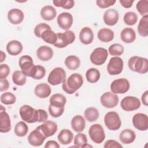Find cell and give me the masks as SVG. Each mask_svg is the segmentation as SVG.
Wrapping results in <instances>:
<instances>
[{"label": "cell", "instance_id": "6da1fadb", "mask_svg": "<svg viewBox=\"0 0 148 148\" xmlns=\"http://www.w3.org/2000/svg\"><path fill=\"white\" fill-rule=\"evenodd\" d=\"M19 113L21 119L28 123L45 122L48 119L46 110L41 109L37 110L28 105L21 106L19 109Z\"/></svg>", "mask_w": 148, "mask_h": 148}, {"label": "cell", "instance_id": "7a4b0ae2", "mask_svg": "<svg viewBox=\"0 0 148 148\" xmlns=\"http://www.w3.org/2000/svg\"><path fill=\"white\" fill-rule=\"evenodd\" d=\"M83 84V79L82 76L78 73H75L65 79L62 83V88L66 93L72 94L79 89Z\"/></svg>", "mask_w": 148, "mask_h": 148}, {"label": "cell", "instance_id": "3957f363", "mask_svg": "<svg viewBox=\"0 0 148 148\" xmlns=\"http://www.w3.org/2000/svg\"><path fill=\"white\" fill-rule=\"evenodd\" d=\"M130 69L140 74L146 73L148 71L147 59L138 56L131 57L128 61Z\"/></svg>", "mask_w": 148, "mask_h": 148}, {"label": "cell", "instance_id": "277c9868", "mask_svg": "<svg viewBox=\"0 0 148 148\" xmlns=\"http://www.w3.org/2000/svg\"><path fill=\"white\" fill-rule=\"evenodd\" d=\"M18 65L23 73L28 77H32L35 73L36 65L33 63V60L29 56H21L18 61Z\"/></svg>", "mask_w": 148, "mask_h": 148}, {"label": "cell", "instance_id": "5b68a950", "mask_svg": "<svg viewBox=\"0 0 148 148\" xmlns=\"http://www.w3.org/2000/svg\"><path fill=\"white\" fill-rule=\"evenodd\" d=\"M104 123L106 127L112 131L119 130L121 125V121L119 114L113 111L109 112L105 115Z\"/></svg>", "mask_w": 148, "mask_h": 148}, {"label": "cell", "instance_id": "8992f818", "mask_svg": "<svg viewBox=\"0 0 148 148\" xmlns=\"http://www.w3.org/2000/svg\"><path fill=\"white\" fill-rule=\"evenodd\" d=\"M57 40L54 46L58 48H64L72 43L75 40V34L72 31L68 30L63 33H57Z\"/></svg>", "mask_w": 148, "mask_h": 148}, {"label": "cell", "instance_id": "52a82bcc", "mask_svg": "<svg viewBox=\"0 0 148 148\" xmlns=\"http://www.w3.org/2000/svg\"><path fill=\"white\" fill-rule=\"evenodd\" d=\"M66 79V72L65 70L60 67L54 68L49 73L47 82L53 86H57L62 83Z\"/></svg>", "mask_w": 148, "mask_h": 148}, {"label": "cell", "instance_id": "ba28073f", "mask_svg": "<svg viewBox=\"0 0 148 148\" xmlns=\"http://www.w3.org/2000/svg\"><path fill=\"white\" fill-rule=\"evenodd\" d=\"M88 134L91 139L95 143H101L105 139V134L102 126L99 124L92 125L88 130Z\"/></svg>", "mask_w": 148, "mask_h": 148}, {"label": "cell", "instance_id": "9c48e42d", "mask_svg": "<svg viewBox=\"0 0 148 148\" xmlns=\"http://www.w3.org/2000/svg\"><path fill=\"white\" fill-rule=\"evenodd\" d=\"M108 56V52L106 49L103 47L95 48L91 53L90 60L95 65L103 64Z\"/></svg>", "mask_w": 148, "mask_h": 148}, {"label": "cell", "instance_id": "30bf717a", "mask_svg": "<svg viewBox=\"0 0 148 148\" xmlns=\"http://www.w3.org/2000/svg\"><path fill=\"white\" fill-rule=\"evenodd\" d=\"M130 87V82L125 78L116 79L113 80L110 84L111 91L116 94H124L129 90Z\"/></svg>", "mask_w": 148, "mask_h": 148}, {"label": "cell", "instance_id": "8fae6325", "mask_svg": "<svg viewBox=\"0 0 148 148\" xmlns=\"http://www.w3.org/2000/svg\"><path fill=\"white\" fill-rule=\"evenodd\" d=\"M124 63L121 58L113 57L111 58L107 65V71L110 75H117L121 73Z\"/></svg>", "mask_w": 148, "mask_h": 148}, {"label": "cell", "instance_id": "7c38bea8", "mask_svg": "<svg viewBox=\"0 0 148 148\" xmlns=\"http://www.w3.org/2000/svg\"><path fill=\"white\" fill-rule=\"evenodd\" d=\"M140 101L136 97L127 96L124 97L120 102L121 108L127 112L137 110L140 106Z\"/></svg>", "mask_w": 148, "mask_h": 148}, {"label": "cell", "instance_id": "4fadbf2b", "mask_svg": "<svg viewBox=\"0 0 148 148\" xmlns=\"http://www.w3.org/2000/svg\"><path fill=\"white\" fill-rule=\"evenodd\" d=\"M100 101L102 105L105 108H113L118 105L119 98L117 94L108 91L101 95Z\"/></svg>", "mask_w": 148, "mask_h": 148}, {"label": "cell", "instance_id": "5bb4252c", "mask_svg": "<svg viewBox=\"0 0 148 148\" xmlns=\"http://www.w3.org/2000/svg\"><path fill=\"white\" fill-rule=\"evenodd\" d=\"M134 127L139 131H146L148 129V117L146 114L138 113L132 117Z\"/></svg>", "mask_w": 148, "mask_h": 148}, {"label": "cell", "instance_id": "9a60e30c", "mask_svg": "<svg viewBox=\"0 0 148 148\" xmlns=\"http://www.w3.org/2000/svg\"><path fill=\"white\" fill-rule=\"evenodd\" d=\"M46 138L41 132V131L36 127L32 131L28 136V143L33 146H41Z\"/></svg>", "mask_w": 148, "mask_h": 148}, {"label": "cell", "instance_id": "2e32d148", "mask_svg": "<svg viewBox=\"0 0 148 148\" xmlns=\"http://www.w3.org/2000/svg\"><path fill=\"white\" fill-rule=\"evenodd\" d=\"M57 24L62 29L68 31L73 24V16L68 12H63L57 17Z\"/></svg>", "mask_w": 148, "mask_h": 148}, {"label": "cell", "instance_id": "e0dca14e", "mask_svg": "<svg viewBox=\"0 0 148 148\" xmlns=\"http://www.w3.org/2000/svg\"><path fill=\"white\" fill-rule=\"evenodd\" d=\"M37 127L41 131L46 138L53 136L57 132L58 128L57 124L51 120H46L42 125Z\"/></svg>", "mask_w": 148, "mask_h": 148}, {"label": "cell", "instance_id": "ac0fdd59", "mask_svg": "<svg viewBox=\"0 0 148 148\" xmlns=\"http://www.w3.org/2000/svg\"><path fill=\"white\" fill-rule=\"evenodd\" d=\"M104 23L109 26L115 25L119 21V14L118 12L114 9H109L106 10L103 16Z\"/></svg>", "mask_w": 148, "mask_h": 148}, {"label": "cell", "instance_id": "d6986e66", "mask_svg": "<svg viewBox=\"0 0 148 148\" xmlns=\"http://www.w3.org/2000/svg\"><path fill=\"white\" fill-rule=\"evenodd\" d=\"M11 121L10 117L5 110H0V132L7 133L11 130Z\"/></svg>", "mask_w": 148, "mask_h": 148}, {"label": "cell", "instance_id": "ffe728a7", "mask_svg": "<svg viewBox=\"0 0 148 148\" xmlns=\"http://www.w3.org/2000/svg\"><path fill=\"white\" fill-rule=\"evenodd\" d=\"M24 13L18 9L14 8L10 9L8 13V20L12 24H19L24 20Z\"/></svg>", "mask_w": 148, "mask_h": 148}, {"label": "cell", "instance_id": "44dd1931", "mask_svg": "<svg viewBox=\"0 0 148 148\" xmlns=\"http://www.w3.org/2000/svg\"><path fill=\"white\" fill-rule=\"evenodd\" d=\"M38 58L42 61H47L51 59L53 56V49L47 46H40L36 50Z\"/></svg>", "mask_w": 148, "mask_h": 148}, {"label": "cell", "instance_id": "7402d4cb", "mask_svg": "<svg viewBox=\"0 0 148 148\" xmlns=\"http://www.w3.org/2000/svg\"><path fill=\"white\" fill-rule=\"evenodd\" d=\"M51 92V87L49 84L45 83L36 85L34 89L35 94L39 98H46L48 97L50 95Z\"/></svg>", "mask_w": 148, "mask_h": 148}, {"label": "cell", "instance_id": "603a6c76", "mask_svg": "<svg viewBox=\"0 0 148 148\" xmlns=\"http://www.w3.org/2000/svg\"><path fill=\"white\" fill-rule=\"evenodd\" d=\"M79 39L84 45L91 43L94 39V33L92 29L88 27L83 28L79 33Z\"/></svg>", "mask_w": 148, "mask_h": 148}, {"label": "cell", "instance_id": "cb8c5ba5", "mask_svg": "<svg viewBox=\"0 0 148 148\" xmlns=\"http://www.w3.org/2000/svg\"><path fill=\"white\" fill-rule=\"evenodd\" d=\"M23 48L21 42L17 40H11L6 45V51L11 56L20 54L23 50Z\"/></svg>", "mask_w": 148, "mask_h": 148}, {"label": "cell", "instance_id": "d4e9b609", "mask_svg": "<svg viewBox=\"0 0 148 148\" xmlns=\"http://www.w3.org/2000/svg\"><path fill=\"white\" fill-rule=\"evenodd\" d=\"M136 138V134L135 132L131 129H124L119 135V139L124 144L132 143Z\"/></svg>", "mask_w": 148, "mask_h": 148}, {"label": "cell", "instance_id": "484cf974", "mask_svg": "<svg viewBox=\"0 0 148 148\" xmlns=\"http://www.w3.org/2000/svg\"><path fill=\"white\" fill-rule=\"evenodd\" d=\"M71 127L72 129L77 132H82L86 126V121L84 118L81 115L75 116L71 120Z\"/></svg>", "mask_w": 148, "mask_h": 148}, {"label": "cell", "instance_id": "4316f807", "mask_svg": "<svg viewBox=\"0 0 148 148\" xmlns=\"http://www.w3.org/2000/svg\"><path fill=\"white\" fill-rule=\"evenodd\" d=\"M57 139L60 143L63 145H66L72 142L73 139V134L68 129H62L58 134Z\"/></svg>", "mask_w": 148, "mask_h": 148}, {"label": "cell", "instance_id": "83f0119b", "mask_svg": "<svg viewBox=\"0 0 148 148\" xmlns=\"http://www.w3.org/2000/svg\"><path fill=\"white\" fill-rule=\"evenodd\" d=\"M40 14L41 17L43 20L50 21L56 17L57 15V11L53 6L50 5H46L41 9Z\"/></svg>", "mask_w": 148, "mask_h": 148}, {"label": "cell", "instance_id": "f1b7e54d", "mask_svg": "<svg viewBox=\"0 0 148 148\" xmlns=\"http://www.w3.org/2000/svg\"><path fill=\"white\" fill-rule=\"evenodd\" d=\"M120 38L124 43H131L134 42L136 39V34L132 28L127 27L121 31Z\"/></svg>", "mask_w": 148, "mask_h": 148}, {"label": "cell", "instance_id": "f546056e", "mask_svg": "<svg viewBox=\"0 0 148 148\" xmlns=\"http://www.w3.org/2000/svg\"><path fill=\"white\" fill-rule=\"evenodd\" d=\"M49 102V105L52 106L57 108H64L66 102V99L63 95L56 93L51 96Z\"/></svg>", "mask_w": 148, "mask_h": 148}, {"label": "cell", "instance_id": "4dcf8cb0", "mask_svg": "<svg viewBox=\"0 0 148 148\" xmlns=\"http://www.w3.org/2000/svg\"><path fill=\"white\" fill-rule=\"evenodd\" d=\"M97 36L102 42H109L114 38V32L110 29L103 28L98 31Z\"/></svg>", "mask_w": 148, "mask_h": 148}, {"label": "cell", "instance_id": "1f68e13d", "mask_svg": "<svg viewBox=\"0 0 148 148\" xmlns=\"http://www.w3.org/2000/svg\"><path fill=\"white\" fill-rule=\"evenodd\" d=\"M65 65L69 69L76 70L80 66V60L77 56L71 55L65 58Z\"/></svg>", "mask_w": 148, "mask_h": 148}, {"label": "cell", "instance_id": "d6a6232c", "mask_svg": "<svg viewBox=\"0 0 148 148\" xmlns=\"http://www.w3.org/2000/svg\"><path fill=\"white\" fill-rule=\"evenodd\" d=\"M45 42L49 44L54 45L57 40V35L51 29H48L43 32L41 38Z\"/></svg>", "mask_w": 148, "mask_h": 148}, {"label": "cell", "instance_id": "836d02e7", "mask_svg": "<svg viewBox=\"0 0 148 148\" xmlns=\"http://www.w3.org/2000/svg\"><path fill=\"white\" fill-rule=\"evenodd\" d=\"M138 31L140 35L146 37L148 35V15L143 16L138 25Z\"/></svg>", "mask_w": 148, "mask_h": 148}, {"label": "cell", "instance_id": "e575fe53", "mask_svg": "<svg viewBox=\"0 0 148 148\" xmlns=\"http://www.w3.org/2000/svg\"><path fill=\"white\" fill-rule=\"evenodd\" d=\"M99 71L94 68L88 69L86 73V77L87 80L91 83H95L97 82L100 78Z\"/></svg>", "mask_w": 148, "mask_h": 148}, {"label": "cell", "instance_id": "d590c367", "mask_svg": "<svg viewBox=\"0 0 148 148\" xmlns=\"http://www.w3.org/2000/svg\"><path fill=\"white\" fill-rule=\"evenodd\" d=\"M26 76H27L24 75L21 71H16L13 73L12 80L16 85L22 86L26 83Z\"/></svg>", "mask_w": 148, "mask_h": 148}, {"label": "cell", "instance_id": "8d00e7d4", "mask_svg": "<svg viewBox=\"0 0 148 148\" xmlns=\"http://www.w3.org/2000/svg\"><path fill=\"white\" fill-rule=\"evenodd\" d=\"M28 131V127L25 123L23 121L18 122L14 129V134L16 136L19 137H23L27 135Z\"/></svg>", "mask_w": 148, "mask_h": 148}, {"label": "cell", "instance_id": "74e56055", "mask_svg": "<svg viewBox=\"0 0 148 148\" xmlns=\"http://www.w3.org/2000/svg\"><path fill=\"white\" fill-rule=\"evenodd\" d=\"M85 119L90 122H93L96 121L99 117L98 110L93 107H90L87 108L84 113Z\"/></svg>", "mask_w": 148, "mask_h": 148}, {"label": "cell", "instance_id": "f35d334b", "mask_svg": "<svg viewBox=\"0 0 148 148\" xmlns=\"http://www.w3.org/2000/svg\"><path fill=\"white\" fill-rule=\"evenodd\" d=\"M16 95L10 92H6L1 95V102L5 105H12L16 102Z\"/></svg>", "mask_w": 148, "mask_h": 148}, {"label": "cell", "instance_id": "ab89813d", "mask_svg": "<svg viewBox=\"0 0 148 148\" xmlns=\"http://www.w3.org/2000/svg\"><path fill=\"white\" fill-rule=\"evenodd\" d=\"M108 51L111 56H119L124 53V47L119 43H114L109 47Z\"/></svg>", "mask_w": 148, "mask_h": 148}, {"label": "cell", "instance_id": "60d3db41", "mask_svg": "<svg viewBox=\"0 0 148 148\" xmlns=\"http://www.w3.org/2000/svg\"><path fill=\"white\" fill-rule=\"evenodd\" d=\"M124 22L128 25H133L138 21L136 14L133 12H128L125 13L123 17Z\"/></svg>", "mask_w": 148, "mask_h": 148}, {"label": "cell", "instance_id": "b9f144b4", "mask_svg": "<svg viewBox=\"0 0 148 148\" xmlns=\"http://www.w3.org/2000/svg\"><path fill=\"white\" fill-rule=\"evenodd\" d=\"M87 143V139L84 134L79 132L74 138V145L76 147H84V146Z\"/></svg>", "mask_w": 148, "mask_h": 148}, {"label": "cell", "instance_id": "7bdbcfd3", "mask_svg": "<svg viewBox=\"0 0 148 148\" xmlns=\"http://www.w3.org/2000/svg\"><path fill=\"white\" fill-rule=\"evenodd\" d=\"M53 2L56 6L61 7L65 9H70L75 5V2L73 0H54Z\"/></svg>", "mask_w": 148, "mask_h": 148}, {"label": "cell", "instance_id": "ee69618b", "mask_svg": "<svg viewBox=\"0 0 148 148\" xmlns=\"http://www.w3.org/2000/svg\"><path fill=\"white\" fill-rule=\"evenodd\" d=\"M138 12L142 16L147 15L148 14V1L140 0L139 1L136 5Z\"/></svg>", "mask_w": 148, "mask_h": 148}, {"label": "cell", "instance_id": "f6af8a7d", "mask_svg": "<svg viewBox=\"0 0 148 148\" xmlns=\"http://www.w3.org/2000/svg\"><path fill=\"white\" fill-rule=\"evenodd\" d=\"M51 29L49 25L46 23H39L34 28V34L38 38H41V35L43 32L46 29Z\"/></svg>", "mask_w": 148, "mask_h": 148}, {"label": "cell", "instance_id": "bcb514c9", "mask_svg": "<svg viewBox=\"0 0 148 148\" xmlns=\"http://www.w3.org/2000/svg\"><path fill=\"white\" fill-rule=\"evenodd\" d=\"M46 73V70L45 68L39 65H36V69L34 75L32 77L33 79L36 80H40L44 77Z\"/></svg>", "mask_w": 148, "mask_h": 148}, {"label": "cell", "instance_id": "7dc6e473", "mask_svg": "<svg viewBox=\"0 0 148 148\" xmlns=\"http://www.w3.org/2000/svg\"><path fill=\"white\" fill-rule=\"evenodd\" d=\"M49 112L50 114L53 117L57 118L61 116L63 114L64 112V108H57V107L52 106L49 105Z\"/></svg>", "mask_w": 148, "mask_h": 148}, {"label": "cell", "instance_id": "c3c4849f", "mask_svg": "<svg viewBox=\"0 0 148 148\" xmlns=\"http://www.w3.org/2000/svg\"><path fill=\"white\" fill-rule=\"evenodd\" d=\"M116 2V0H97V5L102 9H105L113 6Z\"/></svg>", "mask_w": 148, "mask_h": 148}, {"label": "cell", "instance_id": "681fc988", "mask_svg": "<svg viewBox=\"0 0 148 148\" xmlns=\"http://www.w3.org/2000/svg\"><path fill=\"white\" fill-rule=\"evenodd\" d=\"M10 73L9 66L5 64H1L0 65V79H6Z\"/></svg>", "mask_w": 148, "mask_h": 148}, {"label": "cell", "instance_id": "f907efd6", "mask_svg": "<svg viewBox=\"0 0 148 148\" xmlns=\"http://www.w3.org/2000/svg\"><path fill=\"white\" fill-rule=\"evenodd\" d=\"M103 147L105 148H120L123 147V146L117 141L113 139H110L105 142Z\"/></svg>", "mask_w": 148, "mask_h": 148}, {"label": "cell", "instance_id": "816d5d0a", "mask_svg": "<svg viewBox=\"0 0 148 148\" xmlns=\"http://www.w3.org/2000/svg\"><path fill=\"white\" fill-rule=\"evenodd\" d=\"M9 82L6 79H1L0 80V91L3 92L6 91L9 87Z\"/></svg>", "mask_w": 148, "mask_h": 148}, {"label": "cell", "instance_id": "f5cc1de1", "mask_svg": "<svg viewBox=\"0 0 148 148\" xmlns=\"http://www.w3.org/2000/svg\"><path fill=\"white\" fill-rule=\"evenodd\" d=\"M134 1L133 0H120L119 2L121 5L125 8H130L132 6L133 2Z\"/></svg>", "mask_w": 148, "mask_h": 148}, {"label": "cell", "instance_id": "db71d44e", "mask_svg": "<svg viewBox=\"0 0 148 148\" xmlns=\"http://www.w3.org/2000/svg\"><path fill=\"white\" fill-rule=\"evenodd\" d=\"M45 148H50V147H54V148H59L60 145L55 140H49L46 142L45 145Z\"/></svg>", "mask_w": 148, "mask_h": 148}, {"label": "cell", "instance_id": "11a10c76", "mask_svg": "<svg viewBox=\"0 0 148 148\" xmlns=\"http://www.w3.org/2000/svg\"><path fill=\"white\" fill-rule=\"evenodd\" d=\"M141 99H142V102L143 103V104L145 106H147L148 105V91L146 90L145 91L141 97Z\"/></svg>", "mask_w": 148, "mask_h": 148}, {"label": "cell", "instance_id": "9f6ffc18", "mask_svg": "<svg viewBox=\"0 0 148 148\" xmlns=\"http://www.w3.org/2000/svg\"><path fill=\"white\" fill-rule=\"evenodd\" d=\"M1 61H0V62H2L6 58V54L2 51H1Z\"/></svg>", "mask_w": 148, "mask_h": 148}]
</instances>
